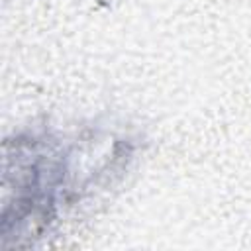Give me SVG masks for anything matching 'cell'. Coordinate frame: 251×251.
<instances>
[{
	"label": "cell",
	"instance_id": "cell-1",
	"mask_svg": "<svg viewBox=\"0 0 251 251\" xmlns=\"http://www.w3.org/2000/svg\"><path fill=\"white\" fill-rule=\"evenodd\" d=\"M129 137L104 127L33 126L4 139L2 247H31L126 167Z\"/></svg>",
	"mask_w": 251,
	"mask_h": 251
}]
</instances>
